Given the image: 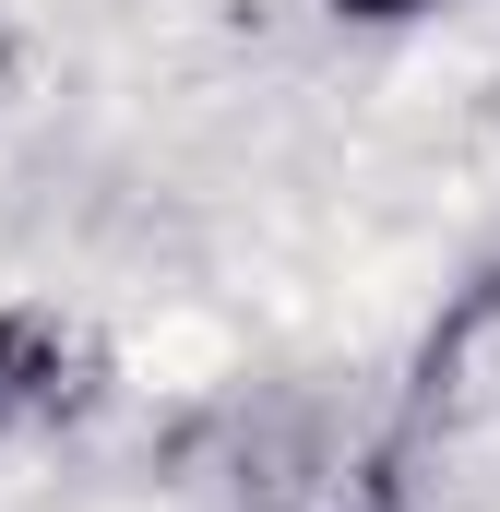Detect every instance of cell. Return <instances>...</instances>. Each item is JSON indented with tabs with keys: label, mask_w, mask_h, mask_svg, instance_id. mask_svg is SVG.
<instances>
[{
	"label": "cell",
	"mask_w": 500,
	"mask_h": 512,
	"mask_svg": "<svg viewBox=\"0 0 500 512\" xmlns=\"http://www.w3.org/2000/svg\"><path fill=\"white\" fill-rule=\"evenodd\" d=\"M0 441H24V417H12V393H0Z\"/></svg>",
	"instance_id": "cell-4"
},
{
	"label": "cell",
	"mask_w": 500,
	"mask_h": 512,
	"mask_svg": "<svg viewBox=\"0 0 500 512\" xmlns=\"http://www.w3.org/2000/svg\"><path fill=\"white\" fill-rule=\"evenodd\" d=\"M0 393H12L24 429H60V417H84V405L108 393V346H96L72 310L12 298V310H0Z\"/></svg>",
	"instance_id": "cell-1"
},
{
	"label": "cell",
	"mask_w": 500,
	"mask_h": 512,
	"mask_svg": "<svg viewBox=\"0 0 500 512\" xmlns=\"http://www.w3.org/2000/svg\"><path fill=\"white\" fill-rule=\"evenodd\" d=\"M24 60H36V48H24V24H12V12H0V108H12V96H24Z\"/></svg>",
	"instance_id": "cell-3"
},
{
	"label": "cell",
	"mask_w": 500,
	"mask_h": 512,
	"mask_svg": "<svg viewBox=\"0 0 500 512\" xmlns=\"http://www.w3.org/2000/svg\"><path fill=\"white\" fill-rule=\"evenodd\" d=\"M334 24H370V36H393V24H441L453 0H322Z\"/></svg>",
	"instance_id": "cell-2"
}]
</instances>
